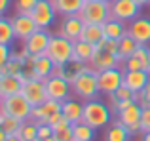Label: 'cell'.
<instances>
[{
    "label": "cell",
    "mask_w": 150,
    "mask_h": 141,
    "mask_svg": "<svg viewBox=\"0 0 150 141\" xmlns=\"http://www.w3.org/2000/svg\"><path fill=\"white\" fill-rule=\"evenodd\" d=\"M112 107L106 105L105 101L101 99H89V101H84V115H82V122L89 124L91 128L95 130H103L106 128L110 122H112Z\"/></svg>",
    "instance_id": "cell-1"
},
{
    "label": "cell",
    "mask_w": 150,
    "mask_h": 141,
    "mask_svg": "<svg viewBox=\"0 0 150 141\" xmlns=\"http://www.w3.org/2000/svg\"><path fill=\"white\" fill-rule=\"evenodd\" d=\"M70 88H72V95L80 97L84 101L95 99L99 95V80H97V73L91 67H88L84 73H80L72 82H70Z\"/></svg>",
    "instance_id": "cell-2"
},
{
    "label": "cell",
    "mask_w": 150,
    "mask_h": 141,
    "mask_svg": "<svg viewBox=\"0 0 150 141\" xmlns=\"http://www.w3.org/2000/svg\"><path fill=\"white\" fill-rule=\"evenodd\" d=\"M46 56L53 61L57 67H65L72 61L74 56V42L69 38L61 36V34H53L50 40V46L46 50Z\"/></svg>",
    "instance_id": "cell-3"
},
{
    "label": "cell",
    "mask_w": 150,
    "mask_h": 141,
    "mask_svg": "<svg viewBox=\"0 0 150 141\" xmlns=\"http://www.w3.org/2000/svg\"><path fill=\"white\" fill-rule=\"evenodd\" d=\"M78 15L82 17L84 23L103 25L106 19H110V4L105 0H89V2H84Z\"/></svg>",
    "instance_id": "cell-4"
},
{
    "label": "cell",
    "mask_w": 150,
    "mask_h": 141,
    "mask_svg": "<svg viewBox=\"0 0 150 141\" xmlns=\"http://www.w3.org/2000/svg\"><path fill=\"white\" fill-rule=\"evenodd\" d=\"M2 109L6 115L13 116V118L21 120V122H25V120H30V111H33V105L29 103V101L25 99V97L21 95V93H15V95H8L2 99Z\"/></svg>",
    "instance_id": "cell-5"
},
{
    "label": "cell",
    "mask_w": 150,
    "mask_h": 141,
    "mask_svg": "<svg viewBox=\"0 0 150 141\" xmlns=\"http://www.w3.org/2000/svg\"><path fill=\"white\" fill-rule=\"evenodd\" d=\"M141 115H143V107L137 101H131L127 107H124L122 111L116 113V118L129 130L131 137H135V135L143 134L141 132Z\"/></svg>",
    "instance_id": "cell-6"
},
{
    "label": "cell",
    "mask_w": 150,
    "mask_h": 141,
    "mask_svg": "<svg viewBox=\"0 0 150 141\" xmlns=\"http://www.w3.org/2000/svg\"><path fill=\"white\" fill-rule=\"evenodd\" d=\"M29 15L34 19L38 29H50L55 23V19H57L59 14L55 11V6H53L51 0H38L36 6L33 8V11H30Z\"/></svg>",
    "instance_id": "cell-7"
},
{
    "label": "cell",
    "mask_w": 150,
    "mask_h": 141,
    "mask_svg": "<svg viewBox=\"0 0 150 141\" xmlns=\"http://www.w3.org/2000/svg\"><path fill=\"white\" fill-rule=\"evenodd\" d=\"M141 6L135 0H112L110 2V17L118 19L122 23H129L139 17Z\"/></svg>",
    "instance_id": "cell-8"
},
{
    "label": "cell",
    "mask_w": 150,
    "mask_h": 141,
    "mask_svg": "<svg viewBox=\"0 0 150 141\" xmlns=\"http://www.w3.org/2000/svg\"><path fill=\"white\" fill-rule=\"evenodd\" d=\"M21 95L25 97L33 107L42 105L46 99H48V93H46V82L40 80V78H27V80L23 82Z\"/></svg>",
    "instance_id": "cell-9"
},
{
    "label": "cell",
    "mask_w": 150,
    "mask_h": 141,
    "mask_svg": "<svg viewBox=\"0 0 150 141\" xmlns=\"http://www.w3.org/2000/svg\"><path fill=\"white\" fill-rule=\"evenodd\" d=\"M97 80H99V92L105 95H110L124 84V69L114 67L101 70V73H97Z\"/></svg>",
    "instance_id": "cell-10"
},
{
    "label": "cell",
    "mask_w": 150,
    "mask_h": 141,
    "mask_svg": "<svg viewBox=\"0 0 150 141\" xmlns=\"http://www.w3.org/2000/svg\"><path fill=\"white\" fill-rule=\"evenodd\" d=\"M46 93H48V99H57V101H65L69 97H72V88H70V82L63 76L57 74H51L50 78H46Z\"/></svg>",
    "instance_id": "cell-11"
},
{
    "label": "cell",
    "mask_w": 150,
    "mask_h": 141,
    "mask_svg": "<svg viewBox=\"0 0 150 141\" xmlns=\"http://www.w3.org/2000/svg\"><path fill=\"white\" fill-rule=\"evenodd\" d=\"M51 36H53V34H51L48 29H38L23 42V46H25V50L29 52V56H33V57L44 56L48 46H50Z\"/></svg>",
    "instance_id": "cell-12"
},
{
    "label": "cell",
    "mask_w": 150,
    "mask_h": 141,
    "mask_svg": "<svg viewBox=\"0 0 150 141\" xmlns=\"http://www.w3.org/2000/svg\"><path fill=\"white\" fill-rule=\"evenodd\" d=\"M84 27H86V23L82 21V17L78 14L76 15H67V17H63L61 25H59V33L57 34H61V36H65V38H69V40L76 42V40H80V38H82Z\"/></svg>",
    "instance_id": "cell-13"
},
{
    "label": "cell",
    "mask_w": 150,
    "mask_h": 141,
    "mask_svg": "<svg viewBox=\"0 0 150 141\" xmlns=\"http://www.w3.org/2000/svg\"><path fill=\"white\" fill-rule=\"evenodd\" d=\"M11 19V25H13V33H15V38L21 42H25L34 31H38V25L34 23V19L30 17L29 14H15Z\"/></svg>",
    "instance_id": "cell-14"
},
{
    "label": "cell",
    "mask_w": 150,
    "mask_h": 141,
    "mask_svg": "<svg viewBox=\"0 0 150 141\" xmlns=\"http://www.w3.org/2000/svg\"><path fill=\"white\" fill-rule=\"evenodd\" d=\"M89 67L95 70V73H101V70H106V69L122 67V61L118 59L116 53H110V52H106V50L95 46V53H93L91 61H89Z\"/></svg>",
    "instance_id": "cell-15"
},
{
    "label": "cell",
    "mask_w": 150,
    "mask_h": 141,
    "mask_svg": "<svg viewBox=\"0 0 150 141\" xmlns=\"http://www.w3.org/2000/svg\"><path fill=\"white\" fill-rule=\"evenodd\" d=\"M150 63V48L144 44H139V48L122 63L124 70H146Z\"/></svg>",
    "instance_id": "cell-16"
},
{
    "label": "cell",
    "mask_w": 150,
    "mask_h": 141,
    "mask_svg": "<svg viewBox=\"0 0 150 141\" xmlns=\"http://www.w3.org/2000/svg\"><path fill=\"white\" fill-rule=\"evenodd\" d=\"M127 34L133 36L139 44H150V17H135L127 23Z\"/></svg>",
    "instance_id": "cell-17"
},
{
    "label": "cell",
    "mask_w": 150,
    "mask_h": 141,
    "mask_svg": "<svg viewBox=\"0 0 150 141\" xmlns=\"http://www.w3.org/2000/svg\"><path fill=\"white\" fill-rule=\"evenodd\" d=\"M148 82H150L148 70H124V84L135 93H139Z\"/></svg>",
    "instance_id": "cell-18"
},
{
    "label": "cell",
    "mask_w": 150,
    "mask_h": 141,
    "mask_svg": "<svg viewBox=\"0 0 150 141\" xmlns=\"http://www.w3.org/2000/svg\"><path fill=\"white\" fill-rule=\"evenodd\" d=\"M103 141H131V134H129V130L120 122V120L114 118L112 122L105 128Z\"/></svg>",
    "instance_id": "cell-19"
},
{
    "label": "cell",
    "mask_w": 150,
    "mask_h": 141,
    "mask_svg": "<svg viewBox=\"0 0 150 141\" xmlns=\"http://www.w3.org/2000/svg\"><path fill=\"white\" fill-rule=\"evenodd\" d=\"M55 67L57 65L46 53L44 56H38V57H34V63H33V76L40 78V80H46V78H50L55 73Z\"/></svg>",
    "instance_id": "cell-20"
},
{
    "label": "cell",
    "mask_w": 150,
    "mask_h": 141,
    "mask_svg": "<svg viewBox=\"0 0 150 141\" xmlns=\"http://www.w3.org/2000/svg\"><path fill=\"white\" fill-rule=\"evenodd\" d=\"M63 116L67 120H70L72 124L76 122H82V115H84V103L74 97H69V99L63 101V109H61Z\"/></svg>",
    "instance_id": "cell-21"
},
{
    "label": "cell",
    "mask_w": 150,
    "mask_h": 141,
    "mask_svg": "<svg viewBox=\"0 0 150 141\" xmlns=\"http://www.w3.org/2000/svg\"><path fill=\"white\" fill-rule=\"evenodd\" d=\"M23 88V80L19 76L13 74H0V95L8 97V95H15V93H21Z\"/></svg>",
    "instance_id": "cell-22"
},
{
    "label": "cell",
    "mask_w": 150,
    "mask_h": 141,
    "mask_svg": "<svg viewBox=\"0 0 150 141\" xmlns=\"http://www.w3.org/2000/svg\"><path fill=\"white\" fill-rule=\"evenodd\" d=\"M93 53H95V46L93 44H89V42H86V40H76L74 42V56H72L74 63L89 65Z\"/></svg>",
    "instance_id": "cell-23"
},
{
    "label": "cell",
    "mask_w": 150,
    "mask_h": 141,
    "mask_svg": "<svg viewBox=\"0 0 150 141\" xmlns=\"http://www.w3.org/2000/svg\"><path fill=\"white\" fill-rule=\"evenodd\" d=\"M103 33H105V38H112V40H120L122 36L127 34V23H122L118 19H106L103 23Z\"/></svg>",
    "instance_id": "cell-24"
},
{
    "label": "cell",
    "mask_w": 150,
    "mask_h": 141,
    "mask_svg": "<svg viewBox=\"0 0 150 141\" xmlns=\"http://www.w3.org/2000/svg\"><path fill=\"white\" fill-rule=\"evenodd\" d=\"M55 6V11L63 17L67 15H76L84 6V0H51Z\"/></svg>",
    "instance_id": "cell-25"
},
{
    "label": "cell",
    "mask_w": 150,
    "mask_h": 141,
    "mask_svg": "<svg viewBox=\"0 0 150 141\" xmlns=\"http://www.w3.org/2000/svg\"><path fill=\"white\" fill-rule=\"evenodd\" d=\"M137 48H139V42H137L133 36H129V34L122 36L120 40H118V59L124 63V61L127 59V57L131 56Z\"/></svg>",
    "instance_id": "cell-26"
},
{
    "label": "cell",
    "mask_w": 150,
    "mask_h": 141,
    "mask_svg": "<svg viewBox=\"0 0 150 141\" xmlns=\"http://www.w3.org/2000/svg\"><path fill=\"white\" fill-rule=\"evenodd\" d=\"M105 38V33H103V25H93V23H86L84 27V33H82L80 40H86L89 44L97 46L99 42Z\"/></svg>",
    "instance_id": "cell-27"
},
{
    "label": "cell",
    "mask_w": 150,
    "mask_h": 141,
    "mask_svg": "<svg viewBox=\"0 0 150 141\" xmlns=\"http://www.w3.org/2000/svg\"><path fill=\"white\" fill-rule=\"evenodd\" d=\"M17 40L13 33V25H11V19L10 17H0V44H6L11 46L13 42Z\"/></svg>",
    "instance_id": "cell-28"
},
{
    "label": "cell",
    "mask_w": 150,
    "mask_h": 141,
    "mask_svg": "<svg viewBox=\"0 0 150 141\" xmlns=\"http://www.w3.org/2000/svg\"><path fill=\"white\" fill-rule=\"evenodd\" d=\"M95 128H91L86 122H76L72 124V134H74V141H93L95 139Z\"/></svg>",
    "instance_id": "cell-29"
},
{
    "label": "cell",
    "mask_w": 150,
    "mask_h": 141,
    "mask_svg": "<svg viewBox=\"0 0 150 141\" xmlns=\"http://www.w3.org/2000/svg\"><path fill=\"white\" fill-rule=\"evenodd\" d=\"M17 135L21 141H38V122H34V120L21 122Z\"/></svg>",
    "instance_id": "cell-30"
},
{
    "label": "cell",
    "mask_w": 150,
    "mask_h": 141,
    "mask_svg": "<svg viewBox=\"0 0 150 141\" xmlns=\"http://www.w3.org/2000/svg\"><path fill=\"white\" fill-rule=\"evenodd\" d=\"M53 135L59 141H74V134H72V122L67 120L63 116V120L53 128Z\"/></svg>",
    "instance_id": "cell-31"
},
{
    "label": "cell",
    "mask_w": 150,
    "mask_h": 141,
    "mask_svg": "<svg viewBox=\"0 0 150 141\" xmlns=\"http://www.w3.org/2000/svg\"><path fill=\"white\" fill-rule=\"evenodd\" d=\"M0 126H2V130L6 132L8 135H13L19 132V126H21V120L13 118V116L6 115V113L0 109Z\"/></svg>",
    "instance_id": "cell-32"
},
{
    "label": "cell",
    "mask_w": 150,
    "mask_h": 141,
    "mask_svg": "<svg viewBox=\"0 0 150 141\" xmlns=\"http://www.w3.org/2000/svg\"><path fill=\"white\" fill-rule=\"evenodd\" d=\"M135 95H137V93L133 92V90H129L125 84H122L120 88L116 90V92L108 95V99H110V103H108V105L120 103V101H135Z\"/></svg>",
    "instance_id": "cell-33"
},
{
    "label": "cell",
    "mask_w": 150,
    "mask_h": 141,
    "mask_svg": "<svg viewBox=\"0 0 150 141\" xmlns=\"http://www.w3.org/2000/svg\"><path fill=\"white\" fill-rule=\"evenodd\" d=\"M11 46H6V44H0V74H8L6 73V65L8 61L11 59Z\"/></svg>",
    "instance_id": "cell-34"
},
{
    "label": "cell",
    "mask_w": 150,
    "mask_h": 141,
    "mask_svg": "<svg viewBox=\"0 0 150 141\" xmlns=\"http://www.w3.org/2000/svg\"><path fill=\"white\" fill-rule=\"evenodd\" d=\"M38 0H15L13 8H15V14H30L33 8L36 6Z\"/></svg>",
    "instance_id": "cell-35"
},
{
    "label": "cell",
    "mask_w": 150,
    "mask_h": 141,
    "mask_svg": "<svg viewBox=\"0 0 150 141\" xmlns=\"http://www.w3.org/2000/svg\"><path fill=\"white\" fill-rule=\"evenodd\" d=\"M135 101H137V103H139L143 109L150 107V82L144 86L143 90H141L139 93H137V95H135Z\"/></svg>",
    "instance_id": "cell-36"
},
{
    "label": "cell",
    "mask_w": 150,
    "mask_h": 141,
    "mask_svg": "<svg viewBox=\"0 0 150 141\" xmlns=\"http://www.w3.org/2000/svg\"><path fill=\"white\" fill-rule=\"evenodd\" d=\"M53 135V128L46 122H40L38 124V141H46Z\"/></svg>",
    "instance_id": "cell-37"
},
{
    "label": "cell",
    "mask_w": 150,
    "mask_h": 141,
    "mask_svg": "<svg viewBox=\"0 0 150 141\" xmlns=\"http://www.w3.org/2000/svg\"><path fill=\"white\" fill-rule=\"evenodd\" d=\"M46 118H48V115H46L44 107L42 105H36V107H33V111H30V120H34V122H46Z\"/></svg>",
    "instance_id": "cell-38"
},
{
    "label": "cell",
    "mask_w": 150,
    "mask_h": 141,
    "mask_svg": "<svg viewBox=\"0 0 150 141\" xmlns=\"http://www.w3.org/2000/svg\"><path fill=\"white\" fill-rule=\"evenodd\" d=\"M141 132H150V107L143 109V115H141Z\"/></svg>",
    "instance_id": "cell-39"
},
{
    "label": "cell",
    "mask_w": 150,
    "mask_h": 141,
    "mask_svg": "<svg viewBox=\"0 0 150 141\" xmlns=\"http://www.w3.org/2000/svg\"><path fill=\"white\" fill-rule=\"evenodd\" d=\"M61 120H63V113L59 111V113H53V115H50L48 118H46V124H50L51 128H55L59 122H61Z\"/></svg>",
    "instance_id": "cell-40"
},
{
    "label": "cell",
    "mask_w": 150,
    "mask_h": 141,
    "mask_svg": "<svg viewBox=\"0 0 150 141\" xmlns=\"http://www.w3.org/2000/svg\"><path fill=\"white\" fill-rule=\"evenodd\" d=\"M10 8H11V0H0V17L6 15Z\"/></svg>",
    "instance_id": "cell-41"
},
{
    "label": "cell",
    "mask_w": 150,
    "mask_h": 141,
    "mask_svg": "<svg viewBox=\"0 0 150 141\" xmlns=\"http://www.w3.org/2000/svg\"><path fill=\"white\" fill-rule=\"evenodd\" d=\"M139 141H150V132H143L141 134V139Z\"/></svg>",
    "instance_id": "cell-42"
},
{
    "label": "cell",
    "mask_w": 150,
    "mask_h": 141,
    "mask_svg": "<svg viewBox=\"0 0 150 141\" xmlns=\"http://www.w3.org/2000/svg\"><path fill=\"white\" fill-rule=\"evenodd\" d=\"M6 139H8V134L2 130V126H0V141H6Z\"/></svg>",
    "instance_id": "cell-43"
},
{
    "label": "cell",
    "mask_w": 150,
    "mask_h": 141,
    "mask_svg": "<svg viewBox=\"0 0 150 141\" xmlns=\"http://www.w3.org/2000/svg\"><path fill=\"white\" fill-rule=\"evenodd\" d=\"M6 141H21V139H19V135L17 134H13V135H8V139Z\"/></svg>",
    "instance_id": "cell-44"
},
{
    "label": "cell",
    "mask_w": 150,
    "mask_h": 141,
    "mask_svg": "<svg viewBox=\"0 0 150 141\" xmlns=\"http://www.w3.org/2000/svg\"><path fill=\"white\" fill-rule=\"evenodd\" d=\"M135 2L139 4L141 8H143V6H146V4H150V0H135Z\"/></svg>",
    "instance_id": "cell-45"
},
{
    "label": "cell",
    "mask_w": 150,
    "mask_h": 141,
    "mask_svg": "<svg viewBox=\"0 0 150 141\" xmlns=\"http://www.w3.org/2000/svg\"><path fill=\"white\" fill-rule=\"evenodd\" d=\"M46 141H59V139L55 137V135H51V137H50V139H46Z\"/></svg>",
    "instance_id": "cell-46"
},
{
    "label": "cell",
    "mask_w": 150,
    "mask_h": 141,
    "mask_svg": "<svg viewBox=\"0 0 150 141\" xmlns=\"http://www.w3.org/2000/svg\"><path fill=\"white\" fill-rule=\"evenodd\" d=\"M0 107H2V95H0Z\"/></svg>",
    "instance_id": "cell-47"
},
{
    "label": "cell",
    "mask_w": 150,
    "mask_h": 141,
    "mask_svg": "<svg viewBox=\"0 0 150 141\" xmlns=\"http://www.w3.org/2000/svg\"><path fill=\"white\" fill-rule=\"evenodd\" d=\"M146 70H148V73H150V63H148V69H146Z\"/></svg>",
    "instance_id": "cell-48"
},
{
    "label": "cell",
    "mask_w": 150,
    "mask_h": 141,
    "mask_svg": "<svg viewBox=\"0 0 150 141\" xmlns=\"http://www.w3.org/2000/svg\"><path fill=\"white\" fill-rule=\"evenodd\" d=\"M105 2H108V4H110V2H112V0H105Z\"/></svg>",
    "instance_id": "cell-49"
},
{
    "label": "cell",
    "mask_w": 150,
    "mask_h": 141,
    "mask_svg": "<svg viewBox=\"0 0 150 141\" xmlns=\"http://www.w3.org/2000/svg\"><path fill=\"white\" fill-rule=\"evenodd\" d=\"M84 2H89V0H84Z\"/></svg>",
    "instance_id": "cell-50"
}]
</instances>
